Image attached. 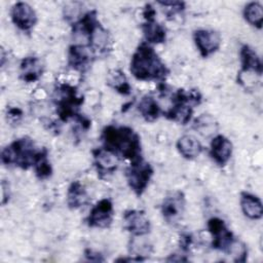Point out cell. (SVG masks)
Wrapping results in <instances>:
<instances>
[{
	"mask_svg": "<svg viewBox=\"0 0 263 263\" xmlns=\"http://www.w3.org/2000/svg\"><path fill=\"white\" fill-rule=\"evenodd\" d=\"M103 147L132 161L142 158V147L139 135L129 126L107 125L101 134Z\"/></svg>",
	"mask_w": 263,
	"mask_h": 263,
	"instance_id": "1",
	"label": "cell"
},
{
	"mask_svg": "<svg viewBox=\"0 0 263 263\" xmlns=\"http://www.w3.org/2000/svg\"><path fill=\"white\" fill-rule=\"evenodd\" d=\"M129 70L132 75L141 81H163L170 73L154 48L145 41L133 53Z\"/></svg>",
	"mask_w": 263,
	"mask_h": 263,
	"instance_id": "2",
	"label": "cell"
},
{
	"mask_svg": "<svg viewBox=\"0 0 263 263\" xmlns=\"http://www.w3.org/2000/svg\"><path fill=\"white\" fill-rule=\"evenodd\" d=\"M41 149H37L32 139L23 137L14 140L1 151V162L6 166L28 170L34 166Z\"/></svg>",
	"mask_w": 263,
	"mask_h": 263,
	"instance_id": "3",
	"label": "cell"
},
{
	"mask_svg": "<svg viewBox=\"0 0 263 263\" xmlns=\"http://www.w3.org/2000/svg\"><path fill=\"white\" fill-rule=\"evenodd\" d=\"M200 102L201 95L198 90L179 89L172 98L173 105L166 112H163V115L172 121L185 125L191 120L193 109L195 106L199 105Z\"/></svg>",
	"mask_w": 263,
	"mask_h": 263,
	"instance_id": "4",
	"label": "cell"
},
{
	"mask_svg": "<svg viewBox=\"0 0 263 263\" xmlns=\"http://www.w3.org/2000/svg\"><path fill=\"white\" fill-rule=\"evenodd\" d=\"M54 103L58 114L63 121L78 116V109L83 98L77 96L76 88L68 83L59 84L54 90Z\"/></svg>",
	"mask_w": 263,
	"mask_h": 263,
	"instance_id": "5",
	"label": "cell"
},
{
	"mask_svg": "<svg viewBox=\"0 0 263 263\" xmlns=\"http://www.w3.org/2000/svg\"><path fill=\"white\" fill-rule=\"evenodd\" d=\"M154 170L149 162L142 158L132 161L125 170V178L130 190L137 195L141 196L147 189Z\"/></svg>",
	"mask_w": 263,
	"mask_h": 263,
	"instance_id": "6",
	"label": "cell"
},
{
	"mask_svg": "<svg viewBox=\"0 0 263 263\" xmlns=\"http://www.w3.org/2000/svg\"><path fill=\"white\" fill-rule=\"evenodd\" d=\"M206 226L212 235L213 249L227 254L231 245L235 240L233 233L227 228L224 221L218 217L211 218L208 221Z\"/></svg>",
	"mask_w": 263,
	"mask_h": 263,
	"instance_id": "7",
	"label": "cell"
},
{
	"mask_svg": "<svg viewBox=\"0 0 263 263\" xmlns=\"http://www.w3.org/2000/svg\"><path fill=\"white\" fill-rule=\"evenodd\" d=\"M113 216L112 201L109 198H103L91 208L86 218V224L90 228H108L112 224Z\"/></svg>",
	"mask_w": 263,
	"mask_h": 263,
	"instance_id": "8",
	"label": "cell"
},
{
	"mask_svg": "<svg viewBox=\"0 0 263 263\" xmlns=\"http://www.w3.org/2000/svg\"><path fill=\"white\" fill-rule=\"evenodd\" d=\"M193 40L199 54L202 58H208L215 53L221 46V35L210 29H198L193 32Z\"/></svg>",
	"mask_w": 263,
	"mask_h": 263,
	"instance_id": "9",
	"label": "cell"
},
{
	"mask_svg": "<svg viewBox=\"0 0 263 263\" xmlns=\"http://www.w3.org/2000/svg\"><path fill=\"white\" fill-rule=\"evenodd\" d=\"M10 18L12 24L24 32H30L37 23V14L34 8L23 1H18L12 5Z\"/></svg>",
	"mask_w": 263,
	"mask_h": 263,
	"instance_id": "10",
	"label": "cell"
},
{
	"mask_svg": "<svg viewBox=\"0 0 263 263\" xmlns=\"http://www.w3.org/2000/svg\"><path fill=\"white\" fill-rule=\"evenodd\" d=\"M123 227L134 237L145 236L151 230V224L143 211L127 210L123 214Z\"/></svg>",
	"mask_w": 263,
	"mask_h": 263,
	"instance_id": "11",
	"label": "cell"
},
{
	"mask_svg": "<svg viewBox=\"0 0 263 263\" xmlns=\"http://www.w3.org/2000/svg\"><path fill=\"white\" fill-rule=\"evenodd\" d=\"M93 165L100 178H105L112 175L118 167L119 157L111 150L100 147L92 150Z\"/></svg>",
	"mask_w": 263,
	"mask_h": 263,
	"instance_id": "12",
	"label": "cell"
},
{
	"mask_svg": "<svg viewBox=\"0 0 263 263\" xmlns=\"http://www.w3.org/2000/svg\"><path fill=\"white\" fill-rule=\"evenodd\" d=\"M233 151L232 143L223 135H215L210 143L209 154L213 161L219 165L224 166L231 158Z\"/></svg>",
	"mask_w": 263,
	"mask_h": 263,
	"instance_id": "13",
	"label": "cell"
},
{
	"mask_svg": "<svg viewBox=\"0 0 263 263\" xmlns=\"http://www.w3.org/2000/svg\"><path fill=\"white\" fill-rule=\"evenodd\" d=\"M95 55L86 44H73L69 47L68 65L76 71L84 72L91 65Z\"/></svg>",
	"mask_w": 263,
	"mask_h": 263,
	"instance_id": "14",
	"label": "cell"
},
{
	"mask_svg": "<svg viewBox=\"0 0 263 263\" xmlns=\"http://www.w3.org/2000/svg\"><path fill=\"white\" fill-rule=\"evenodd\" d=\"M185 209V196L183 192L176 191L164 197L161 203V214L163 219L173 223L177 221L183 214Z\"/></svg>",
	"mask_w": 263,
	"mask_h": 263,
	"instance_id": "15",
	"label": "cell"
},
{
	"mask_svg": "<svg viewBox=\"0 0 263 263\" xmlns=\"http://www.w3.org/2000/svg\"><path fill=\"white\" fill-rule=\"evenodd\" d=\"M240 65L241 70L239 74L251 73L261 76L262 74V62L256 50L248 44L241 46L240 51Z\"/></svg>",
	"mask_w": 263,
	"mask_h": 263,
	"instance_id": "16",
	"label": "cell"
},
{
	"mask_svg": "<svg viewBox=\"0 0 263 263\" xmlns=\"http://www.w3.org/2000/svg\"><path fill=\"white\" fill-rule=\"evenodd\" d=\"M43 73V65L37 57H26L20 65V77L26 83L37 81Z\"/></svg>",
	"mask_w": 263,
	"mask_h": 263,
	"instance_id": "17",
	"label": "cell"
},
{
	"mask_svg": "<svg viewBox=\"0 0 263 263\" xmlns=\"http://www.w3.org/2000/svg\"><path fill=\"white\" fill-rule=\"evenodd\" d=\"M178 152L188 160L195 159L202 152V145L193 135H183L177 141Z\"/></svg>",
	"mask_w": 263,
	"mask_h": 263,
	"instance_id": "18",
	"label": "cell"
},
{
	"mask_svg": "<svg viewBox=\"0 0 263 263\" xmlns=\"http://www.w3.org/2000/svg\"><path fill=\"white\" fill-rule=\"evenodd\" d=\"M89 202V195L80 181H74L67 190V204L71 210H77Z\"/></svg>",
	"mask_w": 263,
	"mask_h": 263,
	"instance_id": "19",
	"label": "cell"
},
{
	"mask_svg": "<svg viewBox=\"0 0 263 263\" xmlns=\"http://www.w3.org/2000/svg\"><path fill=\"white\" fill-rule=\"evenodd\" d=\"M240 208L243 215L251 220H259L263 216L261 199L250 192H241Z\"/></svg>",
	"mask_w": 263,
	"mask_h": 263,
	"instance_id": "20",
	"label": "cell"
},
{
	"mask_svg": "<svg viewBox=\"0 0 263 263\" xmlns=\"http://www.w3.org/2000/svg\"><path fill=\"white\" fill-rule=\"evenodd\" d=\"M138 111L141 116L148 122L155 121L161 114H163L161 107L159 106L156 99L150 95H146L140 100L138 104Z\"/></svg>",
	"mask_w": 263,
	"mask_h": 263,
	"instance_id": "21",
	"label": "cell"
},
{
	"mask_svg": "<svg viewBox=\"0 0 263 263\" xmlns=\"http://www.w3.org/2000/svg\"><path fill=\"white\" fill-rule=\"evenodd\" d=\"M142 31L145 37V42L148 44L163 43L166 39V31L162 25L153 21H145L142 25Z\"/></svg>",
	"mask_w": 263,
	"mask_h": 263,
	"instance_id": "22",
	"label": "cell"
},
{
	"mask_svg": "<svg viewBox=\"0 0 263 263\" xmlns=\"http://www.w3.org/2000/svg\"><path fill=\"white\" fill-rule=\"evenodd\" d=\"M107 83L117 92L127 96L130 93V85L124 73L120 69H113L109 72Z\"/></svg>",
	"mask_w": 263,
	"mask_h": 263,
	"instance_id": "23",
	"label": "cell"
},
{
	"mask_svg": "<svg viewBox=\"0 0 263 263\" xmlns=\"http://www.w3.org/2000/svg\"><path fill=\"white\" fill-rule=\"evenodd\" d=\"M193 128L203 137H210L217 133L218 122L210 114H201L193 121Z\"/></svg>",
	"mask_w": 263,
	"mask_h": 263,
	"instance_id": "24",
	"label": "cell"
},
{
	"mask_svg": "<svg viewBox=\"0 0 263 263\" xmlns=\"http://www.w3.org/2000/svg\"><path fill=\"white\" fill-rule=\"evenodd\" d=\"M245 20L253 27L258 29L262 28L263 22V7L259 2L248 3L242 11Z\"/></svg>",
	"mask_w": 263,
	"mask_h": 263,
	"instance_id": "25",
	"label": "cell"
},
{
	"mask_svg": "<svg viewBox=\"0 0 263 263\" xmlns=\"http://www.w3.org/2000/svg\"><path fill=\"white\" fill-rule=\"evenodd\" d=\"M33 167H34L36 177L40 180L47 179L51 176L52 167L48 160V151L45 148H42L40 150Z\"/></svg>",
	"mask_w": 263,
	"mask_h": 263,
	"instance_id": "26",
	"label": "cell"
},
{
	"mask_svg": "<svg viewBox=\"0 0 263 263\" xmlns=\"http://www.w3.org/2000/svg\"><path fill=\"white\" fill-rule=\"evenodd\" d=\"M159 4L168 15L179 13L185 9V3L182 1H158Z\"/></svg>",
	"mask_w": 263,
	"mask_h": 263,
	"instance_id": "27",
	"label": "cell"
},
{
	"mask_svg": "<svg viewBox=\"0 0 263 263\" xmlns=\"http://www.w3.org/2000/svg\"><path fill=\"white\" fill-rule=\"evenodd\" d=\"M22 115H23L22 110L16 107L9 108V110H7V117L11 121H17L22 117Z\"/></svg>",
	"mask_w": 263,
	"mask_h": 263,
	"instance_id": "28",
	"label": "cell"
},
{
	"mask_svg": "<svg viewBox=\"0 0 263 263\" xmlns=\"http://www.w3.org/2000/svg\"><path fill=\"white\" fill-rule=\"evenodd\" d=\"M85 257H86L88 260H90V261H97V259H96L95 257H97L100 261H104L103 258H100V254L95 253V252L91 251V250H86V251H85Z\"/></svg>",
	"mask_w": 263,
	"mask_h": 263,
	"instance_id": "29",
	"label": "cell"
}]
</instances>
